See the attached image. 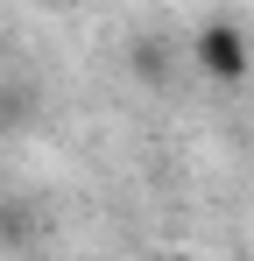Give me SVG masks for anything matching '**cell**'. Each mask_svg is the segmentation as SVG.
I'll return each instance as SVG.
<instances>
[{"instance_id": "obj_1", "label": "cell", "mask_w": 254, "mask_h": 261, "mask_svg": "<svg viewBox=\"0 0 254 261\" xmlns=\"http://www.w3.org/2000/svg\"><path fill=\"white\" fill-rule=\"evenodd\" d=\"M191 64L205 71L212 85H240V78H247V36H240L233 21H205V29L191 36Z\"/></svg>"}, {"instance_id": "obj_2", "label": "cell", "mask_w": 254, "mask_h": 261, "mask_svg": "<svg viewBox=\"0 0 254 261\" xmlns=\"http://www.w3.org/2000/svg\"><path fill=\"white\" fill-rule=\"evenodd\" d=\"M127 71H134L148 92H163L169 78H176V43L156 36V29H148V36H134V43H127Z\"/></svg>"}]
</instances>
